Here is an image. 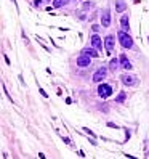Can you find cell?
Segmentation results:
<instances>
[{
	"label": "cell",
	"mask_w": 149,
	"mask_h": 159,
	"mask_svg": "<svg viewBox=\"0 0 149 159\" xmlns=\"http://www.w3.org/2000/svg\"><path fill=\"white\" fill-rule=\"evenodd\" d=\"M119 42L124 48H132L133 47V39L125 31H119Z\"/></svg>",
	"instance_id": "6da1fadb"
},
{
	"label": "cell",
	"mask_w": 149,
	"mask_h": 159,
	"mask_svg": "<svg viewBox=\"0 0 149 159\" xmlns=\"http://www.w3.org/2000/svg\"><path fill=\"white\" fill-rule=\"evenodd\" d=\"M111 93H112L111 85H108V84H101V85L98 87V95L101 97V98H108Z\"/></svg>",
	"instance_id": "7a4b0ae2"
},
{
	"label": "cell",
	"mask_w": 149,
	"mask_h": 159,
	"mask_svg": "<svg viewBox=\"0 0 149 159\" xmlns=\"http://www.w3.org/2000/svg\"><path fill=\"white\" fill-rule=\"evenodd\" d=\"M114 45H116L114 35H108V37L104 39V47H106V52H108V55H109L111 52H114Z\"/></svg>",
	"instance_id": "3957f363"
},
{
	"label": "cell",
	"mask_w": 149,
	"mask_h": 159,
	"mask_svg": "<svg viewBox=\"0 0 149 159\" xmlns=\"http://www.w3.org/2000/svg\"><path fill=\"white\" fill-rule=\"evenodd\" d=\"M77 66H79V68H87V66H90V56L85 55V53H82L79 58H77Z\"/></svg>",
	"instance_id": "277c9868"
},
{
	"label": "cell",
	"mask_w": 149,
	"mask_h": 159,
	"mask_svg": "<svg viewBox=\"0 0 149 159\" xmlns=\"http://www.w3.org/2000/svg\"><path fill=\"white\" fill-rule=\"evenodd\" d=\"M106 72H108V71H106V68L98 69V71L95 72V74H93V82H101L103 79L106 77Z\"/></svg>",
	"instance_id": "5b68a950"
},
{
	"label": "cell",
	"mask_w": 149,
	"mask_h": 159,
	"mask_svg": "<svg viewBox=\"0 0 149 159\" xmlns=\"http://www.w3.org/2000/svg\"><path fill=\"white\" fill-rule=\"evenodd\" d=\"M122 82L125 84V85H135V84H136L138 81H136V77H135V76H130V74H125V76H122Z\"/></svg>",
	"instance_id": "8992f818"
},
{
	"label": "cell",
	"mask_w": 149,
	"mask_h": 159,
	"mask_svg": "<svg viewBox=\"0 0 149 159\" xmlns=\"http://www.w3.org/2000/svg\"><path fill=\"white\" fill-rule=\"evenodd\" d=\"M91 45H93L96 50H101V39L98 37V34H95V35H91Z\"/></svg>",
	"instance_id": "52a82bcc"
},
{
	"label": "cell",
	"mask_w": 149,
	"mask_h": 159,
	"mask_svg": "<svg viewBox=\"0 0 149 159\" xmlns=\"http://www.w3.org/2000/svg\"><path fill=\"white\" fill-rule=\"evenodd\" d=\"M120 63H122V68H125V69H132L133 68V64L128 61V58H127L125 55L120 56Z\"/></svg>",
	"instance_id": "ba28073f"
},
{
	"label": "cell",
	"mask_w": 149,
	"mask_h": 159,
	"mask_svg": "<svg viewBox=\"0 0 149 159\" xmlns=\"http://www.w3.org/2000/svg\"><path fill=\"white\" fill-rule=\"evenodd\" d=\"M101 23H103V26H104V27H108V26L111 24V14H109V11H104V13H103Z\"/></svg>",
	"instance_id": "9c48e42d"
},
{
	"label": "cell",
	"mask_w": 149,
	"mask_h": 159,
	"mask_svg": "<svg viewBox=\"0 0 149 159\" xmlns=\"http://www.w3.org/2000/svg\"><path fill=\"white\" fill-rule=\"evenodd\" d=\"M120 26H122V29H120V31H128V29H130V26H128V16H127V14H125V16H122V19H120Z\"/></svg>",
	"instance_id": "30bf717a"
},
{
	"label": "cell",
	"mask_w": 149,
	"mask_h": 159,
	"mask_svg": "<svg viewBox=\"0 0 149 159\" xmlns=\"http://www.w3.org/2000/svg\"><path fill=\"white\" fill-rule=\"evenodd\" d=\"M83 53H85V55H88V56H98V50H93V48H85V50H83Z\"/></svg>",
	"instance_id": "8fae6325"
},
{
	"label": "cell",
	"mask_w": 149,
	"mask_h": 159,
	"mask_svg": "<svg viewBox=\"0 0 149 159\" xmlns=\"http://www.w3.org/2000/svg\"><path fill=\"white\" fill-rule=\"evenodd\" d=\"M67 2H69V0H55V2H53V6H55V8H59V6L66 5Z\"/></svg>",
	"instance_id": "7c38bea8"
},
{
	"label": "cell",
	"mask_w": 149,
	"mask_h": 159,
	"mask_svg": "<svg viewBox=\"0 0 149 159\" xmlns=\"http://www.w3.org/2000/svg\"><path fill=\"white\" fill-rule=\"evenodd\" d=\"M109 68H111L112 71H116V69L119 68V61H117V60H111V63H109Z\"/></svg>",
	"instance_id": "4fadbf2b"
},
{
	"label": "cell",
	"mask_w": 149,
	"mask_h": 159,
	"mask_svg": "<svg viewBox=\"0 0 149 159\" xmlns=\"http://www.w3.org/2000/svg\"><path fill=\"white\" fill-rule=\"evenodd\" d=\"M124 10H125V3H124V2H117V11L122 13Z\"/></svg>",
	"instance_id": "5bb4252c"
},
{
	"label": "cell",
	"mask_w": 149,
	"mask_h": 159,
	"mask_svg": "<svg viewBox=\"0 0 149 159\" xmlns=\"http://www.w3.org/2000/svg\"><path fill=\"white\" fill-rule=\"evenodd\" d=\"M124 100H125V93H120V95L116 98V101H117V103H122Z\"/></svg>",
	"instance_id": "9a60e30c"
}]
</instances>
